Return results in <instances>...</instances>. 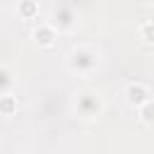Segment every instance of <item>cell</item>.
<instances>
[{
  "instance_id": "5",
  "label": "cell",
  "mask_w": 154,
  "mask_h": 154,
  "mask_svg": "<svg viewBox=\"0 0 154 154\" xmlns=\"http://www.w3.org/2000/svg\"><path fill=\"white\" fill-rule=\"evenodd\" d=\"M31 36H34V41H36L41 48H51V46L58 41V31H55L48 22H41L38 26H34Z\"/></svg>"
},
{
  "instance_id": "7",
  "label": "cell",
  "mask_w": 154,
  "mask_h": 154,
  "mask_svg": "<svg viewBox=\"0 0 154 154\" xmlns=\"http://www.w3.org/2000/svg\"><path fill=\"white\" fill-rule=\"evenodd\" d=\"M17 12L22 19H36L38 17V2L36 0H22L17 5Z\"/></svg>"
},
{
  "instance_id": "4",
  "label": "cell",
  "mask_w": 154,
  "mask_h": 154,
  "mask_svg": "<svg viewBox=\"0 0 154 154\" xmlns=\"http://www.w3.org/2000/svg\"><path fill=\"white\" fill-rule=\"evenodd\" d=\"M149 99H152V91H149L147 84H142V82H130V84L125 87V101H128L132 108L144 106Z\"/></svg>"
},
{
  "instance_id": "6",
  "label": "cell",
  "mask_w": 154,
  "mask_h": 154,
  "mask_svg": "<svg viewBox=\"0 0 154 154\" xmlns=\"http://www.w3.org/2000/svg\"><path fill=\"white\" fill-rule=\"evenodd\" d=\"M19 111V99L10 91V94H2L0 96V116H5V118H10V116H14Z\"/></svg>"
},
{
  "instance_id": "10",
  "label": "cell",
  "mask_w": 154,
  "mask_h": 154,
  "mask_svg": "<svg viewBox=\"0 0 154 154\" xmlns=\"http://www.w3.org/2000/svg\"><path fill=\"white\" fill-rule=\"evenodd\" d=\"M137 34H140V38H142L144 43H152V46H154V19H144V22H140Z\"/></svg>"
},
{
  "instance_id": "2",
  "label": "cell",
  "mask_w": 154,
  "mask_h": 154,
  "mask_svg": "<svg viewBox=\"0 0 154 154\" xmlns=\"http://www.w3.org/2000/svg\"><path fill=\"white\" fill-rule=\"evenodd\" d=\"M103 96L94 89H82L75 94V113L84 120H94L103 113Z\"/></svg>"
},
{
  "instance_id": "1",
  "label": "cell",
  "mask_w": 154,
  "mask_h": 154,
  "mask_svg": "<svg viewBox=\"0 0 154 154\" xmlns=\"http://www.w3.org/2000/svg\"><path fill=\"white\" fill-rule=\"evenodd\" d=\"M65 65L77 75H89L99 67V51L91 46H72L65 55Z\"/></svg>"
},
{
  "instance_id": "9",
  "label": "cell",
  "mask_w": 154,
  "mask_h": 154,
  "mask_svg": "<svg viewBox=\"0 0 154 154\" xmlns=\"http://www.w3.org/2000/svg\"><path fill=\"white\" fill-rule=\"evenodd\" d=\"M12 84H14V75H12V70H10L7 65H0V96H2V94H10Z\"/></svg>"
},
{
  "instance_id": "3",
  "label": "cell",
  "mask_w": 154,
  "mask_h": 154,
  "mask_svg": "<svg viewBox=\"0 0 154 154\" xmlns=\"http://www.w3.org/2000/svg\"><path fill=\"white\" fill-rule=\"evenodd\" d=\"M48 24H51L58 34L72 31L75 24H77V10H75L70 2H58V5H53V10H51Z\"/></svg>"
},
{
  "instance_id": "8",
  "label": "cell",
  "mask_w": 154,
  "mask_h": 154,
  "mask_svg": "<svg viewBox=\"0 0 154 154\" xmlns=\"http://www.w3.org/2000/svg\"><path fill=\"white\" fill-rule=\"evenodd\" d=\"M137 118H140L144 125L154 128V99H149L144 106H140V108H137Z\"/></svg>"
}]
</instances>
